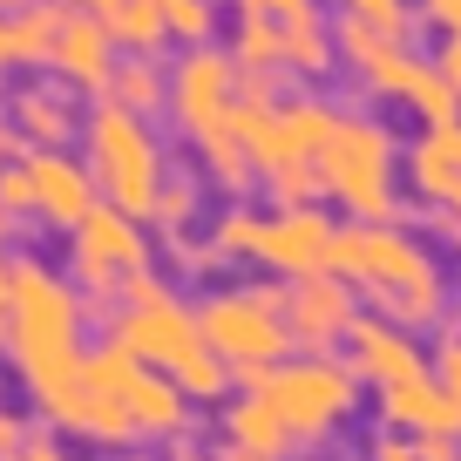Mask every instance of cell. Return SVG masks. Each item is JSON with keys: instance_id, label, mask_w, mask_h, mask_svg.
<instances>
[{"instance_id": "cell-1", "label": "cell", "mask_w": 461, "mask_h": 461, "mask_svg": "<svg viewBox=\"0 0 461 461\" xmlns=\"http://www.w3.org/2000/svg\"><path fill=\"white\" fill-rule=\"evenodd\" d=\"M332 272L380 319H393L407 332H428L447 319V272L434 258V245L414 238L407 224H339Z\"/></svg>"}, {"instance_id": "cell-2", "label": "cell", "mask_w": 461, "mask_h": 461, "mask_svg": "<svg viewBox=\"0 0 461 461\" xmlns=\"http://www.w3.org/2000/svg\"><path fill=\"white\" fill-rule=\"evenodd\" d=\"M109 339H115V346H130L143 366L170 374L197 407H217L230 387H238V380H230V366L217 360L211 339H203L197 305L176 299V292L163 285L157 272L136 278V285L122 292V305H115V319H109Z\"/></svg>"}, {"instance_id": "cell-3", "label": "cell", "mask_w": 461, "mask_h": 461, "mask_svg": "<svg viewBox=\"0 0 461 461\" xmlns=\"http://www.w3.org/2000/svg\"><path fill=\"white\" fill-rule=\"evenodd\" d=\"M339 115L326 95H278V102H238L230 130L245 136L251 170H258V190L285 211V203H326V184H319V149L339 130Z\"/></svg>"}, {"instance_id": "cell-4", "label": "cell", "mask_w": 461, "mask_h": 461, "mask_svg": "<svg viewBox=\"0 0 461 461\" xmlns=\"http://www.w3.org/2000/svg\"><path fill=\"white\" fill-rule=\"evenodd\" d=\"M82 292H75V278L48 272L41 258H21V278H14V312H7V326H14V339H7V360H14L21 387H48V380L75 374L82 366Z\"/></svg>"}, {"instance_id": "cell-5", "label": "cell", "mask_w": 461, "mask_h": 461, "mask_svg": "<svg viewBox=\"0 0 461 461\" xmlns=\"http://www.w3.org/2000/svg\"><path fill=\"white\" fill-rule=\"evenodd\" d=\"M197 319H203L211 353L230 366L238 393H251L272 366H285L292 353H299V346H292V326H285V285H278V278H245V285L203 292Z\"/></svg>"}, {"instance_id": "cell-6", "label": "cell", "mask_w": 461, "mask_h": 461, "mask_svg": "<svg viewBox=\"0 0 461 461\" xmlns=\"http://www.w3.org/2000/svg\"><path fill=\"white\" fill-rule=\"evenodd\" d=\"M211 238L224 245L230 265H258L278 285L292 278L332 272V245H339V224H332L319 203H285V211H251V203H224L211 217Z\"/></svg>"}, {"instance_id": "cell-7", "label": "cell", "mask_w": 461, "mask_h": 461, "mask_svg": "<svg viewBox=\"0 0 461 461\" xmlns=\"http://www.w3.org/2000/svg\"><path fill=\"white\" fill-rule=\"evenodd\" d=\"M82 163H88V176H95L102 203L130 211L136 224H149L157 190H163V176H170V149H163V136L149 130V115L122 109V102H88Z\"/></svg>"}, {"instance_id": "cell-8", "label": "cell", "mask_w": 461, "mask_h": 461, "mask_svg": "<svg viewBox=\"0 0 461 461\" xmlns=\"http://www.w3.org/2000/svg\"><path fill=\"white\" fill-rule=\"evenodd\" d=\"M401 157L407 149L380 115H339V130L319 149L326 203L353 211V224H401Z\"/></svg>"}, {"instance_id": "cell-9", "label": "cell", "mask_w": 461, "mask_h": 461, "mask_svg": "<svg viewBox=\"0 0 461 461\" xmlns=\"http://www.w3.org/2000/svg\"><path fill=\"white\" fill-rule=\"evenodd\" d=\"M251 393H258V401L285 420V434H292L299 447L332 441L346 420L360 414V374H353L339 353H292V360L272 366Z\"/></svg>"}, {"instance_id": "cell-10", "label": "cell", "mask_w": 461, "mask_h": 461, "mask_svg": "<svg viewBox=\"0 0 461 461\" xmlns=\"http://www.w3.org/2000/svg\"><path fill=\"white\" fill-rule=\"evenodd\" d=\"M149 265H157L149 224H136V217L115 211V203H95V211L68 230V278H75V292L109 319H115V305H122V292H130L136 278H149Z\"/></svg>"}, {"instance_id": "cell-11", "label": "cell", "mask_w": 461, "mask_h": 461, "mask_svg": "<svg viewBox=\"0 0 461 461\" xmlns=\"http://www.w3.org/2000/svg\"><path fill=\"white\" fill-rule=\"evenodd\" d=\"M88 380L95 387H109L115 401L136 414V428H143V441H184L190 434V393L176 387L170 374H157V366H143L130 353V346H115V339H102V346H88Z\"/></svg>"}, {"instance_id": "cell-12", "label": "cell", "mask_w": 461, "mask_h": 461, "mask_svg": "<svg viewBox=\"0 0 461 461\" xmlns=\"http://www.w3.org/2000/svg\"><path fill=\"white\" fill-rule=\"evenodd\" d=\"M245 102V75L230 61V48L203 41V48H184L170 61V122L176 136H211V130H230V115Z\"/></svg>"}, {"instance_id": "cell-13", "label": "cell", "mask_w": 461, "mask_h": 461, "mask_svg": "<svg viewBox=\"0 0 461 461\" xmlns=\"http://www.w3.org/2000/svg\"><path fill=\"white\" fill-rule=\"evenodd\" d=\"M285 326L299 353H339L346 332L360 326V292L346 285L339 272H312L285 285Z\"/></svg>"}, {"instance_id": "cell-14", "label": "cell", "mask_w": 461, "mask_h": 461, "mask_svg": "<svg viewBox=\"0 0 461 461\" xmlns=\"http://www.w3.org/2000/svg\"><path fill=\"white\" fill-rule=\"evenodd\" d=\"M82 95L55 75H28L21 88H7V130L21 136V149H75L82 143Z\"/></svg>"}, {"instance_id": "cell-15", "label": "cell", "mask_w": 461, "mask_h": 461, "mask_svg": "<svg viewBox=\"0 0 461 461\" xmlns=\"http://www.w3.org/2000/svg\"><path fill=\"white\" fill-rule=\"evenodd\" d=\"M339 353H346V366L360 374V387H374V393L420 380V374H428V360H434V353H420L414 332L393 326V319H380V312H360V326L346 332Z\"/></svg>"}, {"instance_id": "cell-16", "label": "cell", "mask_w": 461, "mask_h": 461, "mask_svg": "<svg viewBox=\"0 0 461 461\" xmlns=\"http://www.w3.org/2000/svg\"><path fill=\"white\" fill-rule=\"evenodd\" d=\"M21 163H28V184H34V224L75 230L102 203L95 176H88V163L75 149H21Z\"/></svg>"}, {"instance_id": "cell-17", "label": "cell", "mask_w": 461, "mask_h": 461, "mask_svg": "<svg viewBox=\"0 0 461 461\" xmlns=\"http://www.w3.org/2000/svg\"><path fill=\"white\" fill-rule=\"evenodd\" d=\"M115 68H122V41L109 34V21H102V14H61L48 75H55V82H68L75 95L102 102V95H109V82H115Z\"/></svg>"}, {"instance_id": "cell-18", "label": "cell", "mask_w": 461, "mask_h": 461, "mask_svg": "<svg viewBox=\"0 0 461 461\" xmlns=\"http://www.w3.org/2000/svg\"><path fill=\"white\" fill-rule=\"evenodd\" d=\"M401 184L420 211H441V203L461 197V122H434L407 143L401 157Z\"/></svg>"}, {"instance_id": "cell-19", "label": "cell", "mask_w": 461, "mask_h": 461, "mask_svg": "<svg viewBox=\"0 0 461 461\" xmlns=\"http://www.w3.org/2000/svg\"><path fill=\"white\" fill-rule=\"evenodd\" d=\"M380 428L414 434V441H461V401H447L441 380L420 374V380H407V387L380 393Z\"/></svg>"}, {"instance_id": "cell-20", "label": "cell", "mask_w": 461, "mask_h": 461, "mask_svg": "<svg viewBox=\"0 0 461 461\" xmlns=\"http://www.w3.org/2000/svg\"><path fill=\"white\" fill-rule=\"evenodd\" d=\"M224 447H245V455H272V461H285L299 441L285 434V420H278L272 407L258 401V393H238V401L224 407Z\"/></svg>"}, {"instance_id": "cell-21", "label": "cell", "mask_w": 461, "mask_h": 461, "mask_svg": "<svg viewBox=\"0 0 461 461\" xmlns=\"http://www.w3.org/2000/svg\"><path fill=\"white\" fill-rule=\"evenodd\" d=\"M197 176L211 190H224L230 203L245 197V190H258V170H251V149H245V136H238V130L197 136Z\"/></svg>"}, {"instance_id": "cell-22", "label": "cell", "mask_w": 461, "mask_h": 461, "mask_svg": "<svg viewBox=\"0 0 461 461\" xmlns=\"http://www.w3.org/2000/svg\"><path fill=\"white\" fill-rule=\"evenodd\" d=\"M339 68V34H332V21L319 14H299L285 21V75H299V82H326V75Z\"/></svg>"}, {"instance_id": "cell-23", "label": "cell", "mask_w": 461, "mask_h": 461, "mask_svg": "<svg viewBox=\"0 0 461 461\" xmlns=\"http://www.w3.org/2000/svg\"><path fill=\"white\" fill-rule=\"evenodd\" d=\"M224 48L238 61V75H285V21H272V14H245L238 7Z\"/></svg>"}, {"instance_id": "cell-24", "label": "cell", "mask_w": 461, "mask_h": 461, "mask_svg": "<svg viewBox=\"0 0 461 461\" xmlns=\"http://www.w3.org/2000/svg\"><path fill=\"white\" fill-rule=\"evenodd\" d=\"M102 102H122L136 115H170V68H163V55H122Z\"/></svg>"}, {"instance_id": "cell-25", "label": "cell", "mask_w": 461, "mask_h": 461, "mask_svg": "<svg viewBox=\"0 0 461 461\" xmlns=\"http://www.w3.org/2000/svg\"><path fill=\"white\" fill-rule=\"evenodd\" d=\"M109 34L122 41V55H163L170 48V21H163V0H109Z\"/></svg>"}, {"instance_id": "cell-26", "label": "cell", "mask_w": 461, "mask_h": 461, "mask_svg": "<svg viewBox=\"0 0 461 461\" xmlns=\"http://www.w3.org/2000/svg\"><path fill=\"white\" fill-rule=\"evenodd\" d=\"M203 176L197 170H170L163 176V190H157V211H149V230H157L163 245L170 238H190V224H197V211H203Z\"/></svg>"}, {"instance_id": "cell-27", "label": "cell", "mask_w": 461, "mask_h": 461, "mask_svg": "<svg viewBox=\"0 0 461 461\" xmlns=\"http://www.w3.org/2000/svg\"><path fill=\"white\" fill-rule=\"evenodd\" d=\"M61 14H68V7H55V0H34V7H21V14H14V48H21V68H48V61H55Z\"/></svg>"}, {"instance_id": "cell-28", "label": "cell", "mask_w": 461, "mask_h": 461, "mask_svg": "<svg viewBox=\"0 0 461 461\" xmlns=\"http://www.w3.org/2000/svg\"><path fill=\"white\" fill-rule=\"evenodd\" d=\"M217 7H224V0H163L170 41H176V48H203V41H217Z\"/></svg>"}, {"instance_id": "cell-29", "label": "cell", "mask_w": 461, "mask_h": 461, "mask_svg": "<svg viewBox=\"0 0 461 461\" xmlns=\"http://www.w3.org/2000/svg\"><path fill=\"white\" fill-rule=\"evenodd\" d=\"M163 258H170V272L176 278H217L224 272V245H217L211 230H203V238H170V245H163Z\"/></svg>"}, {"instance_id": "cell-30", "label": "cell", "mask_w": 461, "mask_h": 461, "mask_svg": "<svg viewBox=\"0 0 461 461\" xmlns=\"http://www.w3.org/2000/svg\"><path fill=\"white\" fill-rule=\"evenodd\" d=\"M339 14H360V21H374V28L407 34L414 28V0H339Z\"/></svg>"}, {"instance_id": "cell-31", "label": "cell", "mask_w": 461, "mask_h": 461, "mask_svg": "<svg viewBox=\"0 0 461 461\" xmlns=\"http://www.w3.org/2000/svg\"><path fill=\"white\" fill-rule=\"evenodd\" d=\"M0 211L14 217V224H21V217H34V184H28V163H21V157L0 170Z\"/></svg>"}, {"instance_id": "cell-32", "label": "cell", "mask_w": 461, "mask_h": 461, "mask_svg": "<svg viewBox=\"0 0 461 461\" xmlns=\"http://www.w3.org/2000/svg\"><path fill=\"white\" fill-rule=\"evenodd\" d=\"M7 461H68V447H61V434L48 428V420H28V434L14 441Z\"/></svg>"}, {"instance_id": "cell-33", "label": "cell", "mask_w": 461, "mask_h": 461, "mask_svg": "<svg viewBox=\"0 0 461 461\" xmlns=\"http://www.w3.org/2000/svg\"><path fill=\"white\" fill-rule=\"evenodd\" d=\"M428 374L441 380V393H447V401H461V332H447V339L434 346V360H428Z\"/></svg>"}, {"instance_id": "cell-34", "label": "cell", "mask_w": 461, "mask_h": 461, "mask_svg": "<svg viewBox=\"0 0 461 461\" xmlns=\"http://www.w3.org/2000/svg\"><path fill=\"white\" fill-rule=\"evenodd\" d=\"M366 461H420V441H414V434L380 428V434H374V447H366Z\"/></svg>"}, {"instance_id": "cell-35", "label": "cell", "mask_w": 461, "mask_h": 461, "mask_svg": "<svg viewBox=\"0 0 461 461\" xmlns=\"http://www.w3.org/2000/svg\"><path fill=\"white\" fill-rule=\"evenodd\" d=\"M414 21H428L434 34H461V0H414Z\"/></svg>"}, {"instance_id": "cell-36", "label": "cell", "mask_w": 461, "mask_h": 461, "mask_svg": "<svg viewBox=\"0 0 461 461\" xmlns=\"http://www.w3.org/2000/svg\"><path fill=\"white\" fill-rule=\"evenodd\" d=\"M428 224H434V238H441V245L461 258V197H455V203H441V211H428Z\"/></svg>"}, {"instance_id": "cell-37", "label": "cell", "mask_w": 461, "mask_h": 461, "mask_svg": "<svg viewBox=\"0 0 461 461\" xmlns=\"http://www.w3.org/2000/svg\"><path fill=\"white\" fill-rule=\"evenodd\" d=\"M245 14H272V21H299V14H312L319 0H238Z\"/></svg>"}, {"instance_id": "cell-38", "label": "cell", "mask_w": 461, "mask_h": 461, "mask_svg": "<svg viewBox=\"0 0 461 461\" xmlns=\"http://www.w3.org/2000/svg\"><path fill=\"white\" fill-rule=\"evenodd\" d=\"M434 68H441L447 82L461 88V34H441V48H434Z\"/></svg>"}, {"instance_id": "cell-39", "label": "cell", "mask_w": 461, "mask_h": 461, "mask_svg": "<svg viewBox=\"0 0 461 461\" xmlns=\"http://www.w3.org/2000/svg\"><path fill=\"white\" fill-rule=\"evenodd\" d=\"M14 278H21V258L0 251V312H14Z\"/></svg>"}, {"instance_id": "cell-40", "label": "cell", "mask_w": 461, "mask_h": 461, "mask_svg": "<svg viewBox=\"0 0 461 461\" xmlns=\"http://www.w3.org/2000/svg\"><path fill=\"white\" fill-rule=\"evenodd\" d=\"M21 68V48H14V14H0V75Z\"/></svg>"}, {"instance_id": "cell-41", "label": "cell", "mask_w": 461, "mask_h": 461, "mask_svg": "<svg viewBox=\"0 0 461 461\" xmlns=\"http://www.w3.org/2000/svg\"><path fill=\"white\" fill-rule=\"evenodd\" d=\"M21 434H28V420H21V414H7V407H0V461L14 455V441H21Z\"/></svg>"}, {"instance_id": "cell-42", "label": "cell", "mask_w": 461, "mask_h": 461, "mask_svg": "<svg viewBox=\"0 0 461 461\" xmlns=\"http://www.w3.org/2000/svg\"><path fill=\"white\" fill-rule=\"evenodd\" d=\"M420 461H461L455 441H420Z\"/></svg>"}, {"instance_id": "cell-43", "label": "cell", "mask_w": 461, "mask_h": 461, "mask_svg": "<svg viewBox=\"0 0 461 461\" xmlns=\"http://www.w3.org/2000/svg\"><path fill=\"white\" fill-rule=\"evenodd\" d=\"M14 157H21V136L7 130V122H0V170H7V163H14Z\"/></svg>"}, {"instance_id": "cell-44", "label": "cell", "mask_w": 461, "mask_h": 461, "mask_svg": "<svg viewBox=\"0 0 461 461\" xmlns=\"http://www.w3.org/2000/svg\"><path fill=\"white\" fill-rule=\"evenodd\" d=\"M55 7H68V14H109V0H55Z\"/></svg>"}, {"instance_id": "cell-45", "label": "cell", "mask_w": 461, "mask_h": 461, "mask_svg": "<svg viewBox=\"0 0 461 461\" xmlns=\"http://www.w3.org/2000/svg\"><path fill=\"white\" fill-rule=\"evenodd\" d=\"M224 461H272V455H245V447H224Z\"/></svg>"}, {"instance_id": "cell-46", "label": "cell", "mask_w": 461, "mask_h": 461, "mask_svg": "<svg viewBox=\"0 0 461 461\" xmlns=\"http://www.w3.org/2000/svg\"><path fill=\"white\" fill-rule=\"evenodd\" d=\"M7 339H14V326H7V312H0V360H7Z\"/></svg>"}, {"instance_id": "cell-47", "label": "cell", "mask_w": 461, "mask_h": 461, "mask_svg": "<svg viewBox=\"0 0 461 461\" xmlns=\"http://www.w3.org/2000/svg\"><path fill=\"white\" fill-rule=\"evenodd\" d=\"M21 7H34V0H0V14H21Z\"/></svg>"}, {"instance_id": "cell-48", "label": "cell", "mask_w": 461, "mask_h": 461, "mask_svg": "<svg viewBox=\"0 0 461 461\" xmlns=\"http://www.w3.org/2000/svg\"><path fill=\"white\" fill-rule=\"evenodd\" d=\"M7 230H14V217H7V211H0V251H7Z\"/></svg>"}, {"instance_id": "cell-49", "label": "cell", "mask_w": 461, "mask_h": 461, "mask_svg": "<svg viewBox=\"0 0 461 461\" xmlns=\"http://www.w3.org/2000/svg\"><path fill=\"white\" fill-rule=\"evenodd\" d=\"M115 461H157V455H136V447H130V455H115Z\"/></svg>"}, {"instance_id": "cell-50", "label": "cell", "mask_w": 461, "mask_h": 461, "mask_svg": "<svg viewBox=\"0 0 461 461\" xmlns=\"http://www.w3.org/2000/svg\"><path fill=\"white\" fill-rule=\"evenodd\" d=\"M230 7H238V0H230Z\"/></svg>"}]
</instances>
